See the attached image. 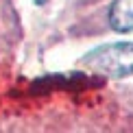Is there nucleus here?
Here are the masks:
<instances>
[{"mask_svg": "<svg viewBox=\"0 0 133 133\" xmlns=\"http://www.w3.org/2000/svg\"><path fill=\"white\" fill-rule=\"evenodd\" d=\"M48 0H35V4H46Z\"/></svg>", "mask_w": 133, "mask_h": 133, "instance_id": "7ed1b4c3", "label": "nucleus"}, {"mask_svg": "<svg viewBox=\"0 0 133 133\" xmlns=\"http://www.w3.org/2000/svg\"><path fill=\"white\" fill-rule=\"evenodd\" d=\"M109 24L114 31H133V0H114L109 9Z\"/></svg>", "mask_w": 133, "mask_h": 133, "instance_id": "f03ea898", "label": "nucleus"}, {"mask_svg": "<svg viewBox=\"0 0 133 133\" xmlns=\"http://www.w3.org/2000/svg\"><path fill=\"white\" fill-rule=\"evenodd\" d=\"M81 65L92 74H105L114 79L129 76L133 74V42L98 46L81 59Z\"/></svg>", "mask_w": 133, "mask_h": 133, "instance_id": "f257e3e1", "label": "nucleus"}]
</instances>
